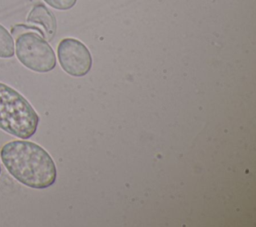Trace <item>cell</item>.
<instances>
[{"instance_id": "obj_1", "label": "cell", "mask_w": 256, "mask_h": 227, "mask_svg": "<svg viewBox=\"0 0 256 227\" xmlns=\"http://www.w3.org/2000/svg\"><path fill=\"white\" fill-rule=\"evenodd\" d=\"M0 156L10 175L25 186L45 189L56 181L57 169L52 157L34 142L24 139L7 142Z\"/></svg>"}, {"instance_id": "obj_4", "label": "cell", "mask_w": 256, "mask_h": 227, "mask_svg": "<svg viewBox=\"0 0 256 227\" xmlns=\"http://www.w3.org/2000/svg\"><path fill=\"white\" fill-rule=\"evenodd\" d=\"M57 56L62 69L71 76H85L91 69L92 56L90 51L75 38L62 39L58 44Z\"/></svg>"}, {"instance_id": "obj_6", "label": "cell", "mask_w": 256, "mask_h": 227, "mask_svg": "<svg viewBox=\"0 0 256 227\" xmlns=\"http://www.w3.org/2000/svg\"><path fill=\"white\" fill-rule=\"evenodd\" d=\"M15 54V45L12 35L0 24V58H11Z\"/></svg>"}, {"instance_id": "obj_5", "label": "cell", "mask_w": 256, "mask_h": 227, "mask_svg": "<svg viewBox=\"0 0 256 227\" xmlns=\"http://www.w3.org/2000/svg\"><path fill=\"white\" fill-rule=\"evenodd\" d=\"M26 20L29 24L35 26L46 40L50 41L53 39L57 28L56 19L45 5L41 3L34 5Z\"/></svg>"}, {"instance_id": "obj_3", "label": "cell", "mask_w": 256, "mask_h": 227, "mask_svg": "<svg viewBox=\"0 0 256 227\" xmlns=\"http://www.w3.org/2000/svg\"><path fill=\"white\" fill-rule=\"evenodd\" d=\"M15 54L26 68L46 73L56 66V56L52 47L39 34L26 31L16 37Z\"/></svg>"}, {"instance_id": "obj_7", "label": "cell", "mask_w": 256, "mask_h": 227, "mask_svg": "<svg viewBox=\"0 0 256 227\" xmlns=\"http://www.w3.org/2000/svg\"><path fill=\"white\" fill-rule=\"evenodd\" d=\"M49 6L57 10H68L71 9L77 0H44Z\"/></svg>"}, {"instance_id": "obj_8", "label": "cell", "mask_w": 256, "mask_h": 227, "mask_svg": "<svg viewBox=\"0 0 256 227\" xmlns=\"http://www.w3.org/2000/svg\"><path fill=\"white\" fill-rule=\"evenodd\" d=\"M0 173H1V165H0Z\"/></svg>"}, {"instance_id": "obj_2", "label": "cell", "mask_w": 256, "mask_h": 227, "mask_svg": "<svg viewBox=\"0 0 256 227\" xmlns=\"http://www.w3.org/2000/svg\"><path fill=\"white\" fill-rule=\"evenodd\" d=\"M38 124L39 116L28 100L0 82V129L26 140L36 133Z\"/></svg>"}]
</instances>
